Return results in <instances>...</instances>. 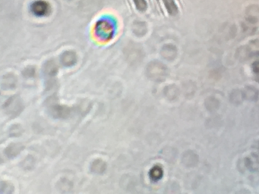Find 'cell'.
Wrapping results in <instances>:
<instances>
[{
    "instance_id": "cell-2",
    "label": "cell",
    "mask_w": 259,
    "mask_h": 194,
    "mask_svg": "<svg viewBox=\"0 0 259 194\" xmlns=\"http://www.w3.org/2000/svg\"><path fill=\"white\" fill-rule=\"evenodd\" d=\"M162 174H163V171H162L161 168L158 166L153 168L151 169V172H150L151 178L154 180H159L162 177Z\"/></svg>"
},
{
    "instance_id": "cell-1",
    "label": "cell",
    "mask_w": 259,
    "mask_h": 194,
    "mask_svg": "<svg viewBox=\"0 0 259 194\" xmlns=\"http://www.w3.org/2000/svg\"><path fill=\"white\" fill-rule=\"evenodd\" d=\"M163 3L169 15L174 16L178 13V8L174 0H163Z\"/></svg>"
}]
</instances>
